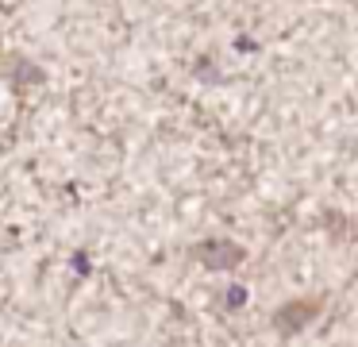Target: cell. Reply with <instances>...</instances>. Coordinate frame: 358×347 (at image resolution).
I'll return each mask as SVG.
<instances>
[{
  "label": "cell",
  "mask_w": 358,
  "mask_h": 347,
  "mask_svg": "<svg viewBox=\"0 0 358 347\" xmlns=\"http://www.w3.org/2000/svg\"><path fill=\"white\" fill-rule=\"evenodd\" d=\"M243 297H247L243 290H231V293H227V301H231V305H243Z\"/></svg>",
  "instance_id": "3957f363"
},
{
  "label": "cell",
  "mask_w": 358,
  "mask_h": 347,
  "mask_svg": "<svg viewBox=\"0 0 358 347\" xmlns=\"http://www.w3.org/2000/svg\"><path fill=\"white\" fill-rule=\"evenodd\" d=\"M308 316H316V308H312V301H293V305H285L278 316H273V324H278V328L289 336V332H293V328H301V324L308 320Z\"/></svg>",
  "instance_id": "6da1fadb"
},
{
  "label": "cell",
  "mask_w": 358,
  "mask_h": 347,
  "mask_svg": "<svg viewBox=\"0 0 358 347\" xmlns=\"http://www.w3.org/2000/svg\"><path fill=\"white\" fill-rule=\"evenodd\" d=\"M201 259L204 266H235L243 259V251L235 243H201Z\"/></svg>",
  "instance_id": "7a4b0ae2"
}]
</instances>
